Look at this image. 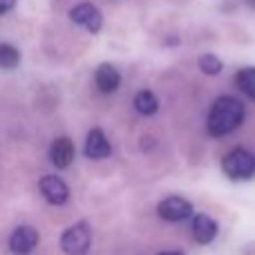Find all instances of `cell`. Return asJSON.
I'll use <instances>...</instances> for the list:
<instances>
[{"label":"cell","mask_w":255,"mask_h":255,"mask_svg":"<svg viewBox=\"0 0 255 255\" xmlns=\"http://www.w3.org/2000/svg\"><path fill=\"white\" fill-rule=\"evenodd\" d=\"M244 121V103L235 97H220L211 106L208 112V134L211 136H224L229 132L238 130Z\"/></svg>","instance_id":"cell-1"},{"label":"cell","mask_w":255,"mask_h":255,"mask_svg":"<svg viewBox=\"0 0 255 255\" xmlns=\"http://www.w3.org/2000/svg\"><path fill=\"white\" fill-rule=\"evenodd\" d=\"M222 170L231 179H251L255 175V154L247 148H233L222 159Z\"/></svg>","instance_id":"cell-2"},{"label":"cell","mask_w":255,"mask_h":255,"mask_svg":"<svg viewBox=\"0 0 255 255\" xmlns=\"http://www.w3.org/2000/svg\"><path fill=\"white\" fill-rule=\"evenodd\" d=\"M92 247V229L85 222L70 226L65 233L61 235V249L67 255H85Z\"/></svg>","instance_id":"cell-3"},{"label":"cell","mask_w":255,"mask_h":255,"mask_svg":"<svg viewBox=\"0 0 255 255\" xmlns=\"http://www.w3.org/2000/svg\"><path fill=\"white\" fill-rule=\"evenodd\" d=\"M70 20L74 25H79L81 29L90 31V34H97L103 27V16L92 2H81L76 7L70 9Z\"/></svg>","instance_id":"cell-4"},{"label":"cell","mask_w":255,"mask_h":255,"mask_svg":"<svg viewBox=\"0 0 255 255\" xmlns=\"http://www.w3.org/2000/svg\"><path fill=\"white\" fill-rule=\"evenodd\" d=\"M159 217L168 222H184L188 217H193V204L184 197H177V195H170V197L161 199L157 206Z\"/></svg>","instance_id":"cell-5"},{"label":"cell","mask_w":255,"mask_h":255,"mask_svg":"<svg viewBox=\"0 0 255 255\" xmlns=\"http://www.w3.org/2000/svg\"><path fill=\"white\" fill-rule=\"evenodd\" d=\"M38 190H40V195H43V197L47 199L49 204H54V206H61V204H65L67 197H70V188H67V184L61 179V177H56V175L40 177Z\"/></svg>","instance_id":"cell-6"},{"label":"cell","mask_w":255,"mask_h":255,"mask_svg":"<svg viewBox=\"0 0 255 255\" xmlns=\"http://www.w3.org/2000/svg\"><path fill=\"white\" fill-rule=\"evenodd\" d=\"M40 242V235L34 226H18L9 238V251L16 255H27L31 253Z\"/></svg>","instance_id":"cell-7"},{"label":"cell","mask_w":255,"mask_h":255,"mask_svg":"<svg viewBox=\"0 0 255 255\" xmlns=\"http://www.w3.org/2000/svg\"><path fill=\"white\" fill-rule=\"evenodd\" d=\"M112 145L108 141V136L103 134L101 128H94L88 132V139H85V157L88 159H106L110 157Z\"/></svg>","instance_id":"cell-8"},{"label":"cell","mask_w":255,"mask_h":255,"mask_svg":"<svg viewBox=\"0 0 255 255\" xmlns=\"http://www.w3.org/2000/svg\"><path fill=\"white\" fill-rule=\"evenodd\" d=\"M74 143L67 136H58L52 145H49V161L56 168H67L74 161Z\"/></svg>","instance_id":"cell-9"},{"label":"cell","mask_w":255,"mask_h":255,"mask_svg":"<svg viewBox=\"0 0 255 255\" xmlns=\"http://www.w3.org/2000/svg\"><path fill=\"white\" fill-rule=\"evenodd\" d=\"M220 233V226L208 215H195L193 217V235L199 244H211Z\"/></svg>","instance_id":"cell-10"},{"label":"cell","mask_w":255,"mask_h":255,"mask_svg":"<svg viewBox=\"0 0 255 255\" xmlns=\"http://www.w3.org/2000/svg\"><path fill=\"white\" fill-rule=\"evenodd\" d=\"M94 81H97V88L101 90V92L110 94V92H115V90H119L121 74L117 72L115 65H110V63H103V65L97 70V74H94Z\"/></svg>","instance_id":"cell-11"},{"label":"cell","mask_w":255,"mask_h":255,"mask_svg":"<svg viewBox=\"0 0 255 255\" xmlns=\"http://www.w3.org/2000/svg\"><path fill=\"white\" fill-rule=\"evenodd\" d=\"M134 110L139 112V115H143V117L154 115V112L159 110L157 97H154L150 90H139V92L134 94Z\"/></svg>","instance_id":"cell-12"},{"label":"cell","mask_w":255,"mask_h":255,"mask_svg":"<svg viewBox=\"0 0 255 255\" xmlns=\"http://www.w3.org/2000/svg\"><path fill=\"white\" fill-rule=\"evenodd\" d=\"M235 81H238V88L242 90L249 99L255 101V67H244V70H240Z\"/></svg>","instance_id":"cell-13"},{"label":"cell","mask_w":255,"mask_h":255,"mask_svg":"<svg viewBox=\"0 0 255 255\" xmlns=\"http://www.w3.org/2000/svg\"><path fill=\"white\" fill-rule=\"evenodd\" d=\"M18 63H20V52L9 43L0 45V65H2L4 70H11V67H16Z\"/></svg>","instance_id":"cell-14"},{"label":"cell","mask_w":255,"mask_h":255,"mask_svg":"<svg viewBox=\"0 0 255 255\" xmlns=\"http://www.w3.org/2000/svg\"><path fill=\"white\" fill-rule=\"evenodd\" d=\"M199 70L208 76H215L222 72V61L215 56V54H204V56L199 58Z\"/></svg>","instance_id":"cell-15"},{"label":"cell","mask_w":255,"mask_h":255,"mask_svg":"<svg viewBox=\"0 0 255 255\" xmlns=\"http://www.w3.org/2000/svg\"><path fill=\"white\" fill-rule=\"evenodd\" d=\"M13 4H16V0H0V13H9L13 9Z\"/></svg>","instance_id":"cell-16"},{"label":"cell","mask_w":255,"mask_h":255,"mask_svg":"<svg viewBox=\"0 0 255 255\" xmlns=\"http://www.w3.org/2000/svg\"><path fill=\"white\" fill-rule=\"evenodd\" d=\"M159 255H186L184 251H163V253H159Z\"/></svg>","instance_id":"cell-17"}]
</instances>
